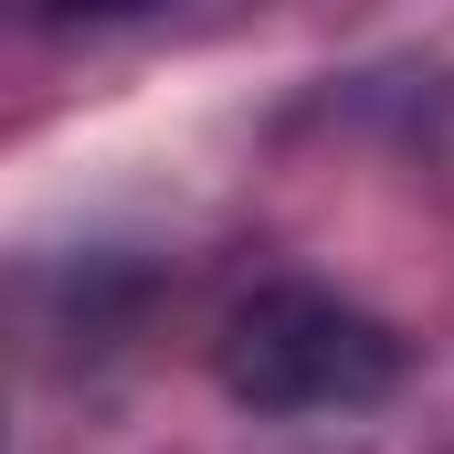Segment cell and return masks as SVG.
Masks as SVG:
<instances>
[{
  "label": "cell",
  "mask_w": 454,
  "mask_h": 454,
  "mask_svg": "<svg viewBox=\"0 0 454 454\" xmlns=\"http://www.w3.org/2000/svg\"><path fill=\"white\" fill-rule=\"evenodd\" d=\"M212 370L243 412H359L402 380V339L328 286H254L212 339Z\"/></svg>",
  "instance_id": "obj_1"
}]
</instances>
